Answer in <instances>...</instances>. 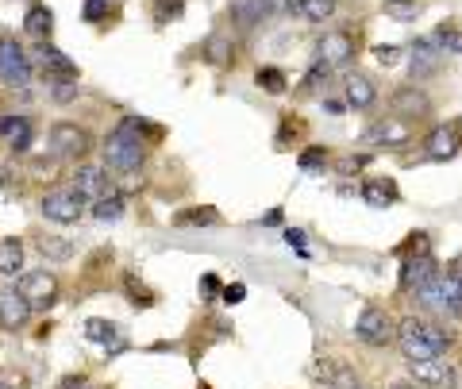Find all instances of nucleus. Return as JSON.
<instances>
[{
	"mask_svg": "<svg viewBox=\"0 0 462 389\" xmlns=\"http://www.w3.org/2000/svg\"><path fill=\"white\" fill-rule=\"evenodd\" d=\"M397 347L409 363H428V358H439L451 347V336L443 328L420 320V316H404L397 324Z\"/></svg>",
	"mask_w": 462,
	"mask_h": 389,
	"instance_id": "nucleus-1",
	"label": "nucleus"
},
{
	"mask_svg": "<svg viewBox=\"0 0 462 389\" xmlns=\"http://www.w3.org/2000/svg\"><path fill=\"white\" fill-rule=\"evenodd\" d=\"M143 124L139 116L120 120V127H112V135L105 139V158L116 174H135V170L147 162V143H143Z\"/></svg>",
	"mask_w": 462,
	"mask_h": 389,
	"instance_id": "nucleus-2",
	"label": "nucleus"
},
{
	"mask_svg": "<svg viewBox=\"0 0 462 389\" xmlns=\"http://www.w3.org/2000/svg\"><path fill=\"white\" fill-rule=\"evenodd\" d=\"M416 297H420V305H424V309L462 316V266L439 270L436 278H431Z\"/></svg>",
	"mask_w": 462,
	"mask_h": 389,
	"instance_id": "nucleus-3",
	"label": "nucleus"
},
{
	"mask_svg": "<svg viewBox=\"0 0 462 389\" xmlns=\"http://www.w3.org/2000/svg\"><path fill=\"white\" fill-rule=\"evenodd\" d=\"M355 336L366 347H385V343H397V324L389 320V312L378 305H366L355 320Z\"/></svg>",
	"mask_w": 462,
	"mask_h": 389,
	"instance_id": "nucleus-4",
	"label": "nucleus"
},
{
	"mask_svg": "<svg viewBox=\"0 0 462 389\" xmlns=\"http://www.w3.org/2000/svg\"><path fill=\"white\" fill-rule=\"evenodd\" d=\"M0 81L20 93L27 89V81H32V59H27V51L12 35L0 39Z\"/></svg>",
	"mask_w": 462,
	"mask_h": 389,
	"instance_id": "nucleus-5",
	"label": "nucleus"
},
{
	"mask_svg": "<svg viewBox=\"0 0 462 389\" xmlns=\"http://www.w3.org/2000/svg\"><path fill=\"white\" fill-rule=\"evenodd\" d=\"M278 12H289V0H231L227 20L239 27V32H251L266 16H278Z\"/></svg>",
	"mask_w": 462,
	"mask_h": 389,
	"instance_id": "nucleus-6",
	"label": "nucleus"
},
{
	"mask_svg": "<svg viewBox=\"0 0 462 389\" xmlns=\"http://www.w3.org/2000/svg\"><path fill=\"white\" fill-rule=\"evenodd\" d=\"M355 54H358V42L351 32H328L320 42H316V66H324V69L346 66Z\"/></svg>",
	"mask_w": 462,
	"mask_h": 389,
	"instance_id": "nucleus-7",
	"label": "nucleus"
},
{
	"mask_svg": "<svg viewBox=\"0 0 462 389\" xmlns=\"http://www.w3.org/2000/svg\"><path fill=\"white\" fill-rule=\"evenodd\" d=\"M51 151L58 158H85L93 151V135L78 124H54L51 127Z\"/></svg>",
	"mask_w": 462,
	"mask_h": 389,
	"instance_id": "nucleus-8",
	"label": "nucleus"
},
{
	"mask_svg": "<svg viewBox=\"0 0 462 389\" xmlns=\"http://www.w3.org/2000/svg\"><path fill=\"white\" fill-rule=\"evenodd\" d=\"M69 190H74L81 200H93V205L97 200H105V197H116L105 166H78L74 178H69Z\"/></svg>",
	"mask_w": 462,
	"mask_h": 389,
	"instance_id": "nucleus-9",
	"label": "nucleus"
},
{
	"mask_svg": "<svg viewBox=\"0 0 462 389\" xmlns=\"http://www.w3.org/2000/svg\"><path fill=\"white\" fill-rule=\"evenodd\" d=\"M16 290L23 293V301L32 309H47L58 301V278L51 270H32V273H23V278L16 282Z\"/></svg>",
	"mask_w": 462,
	"mask_h": 389,
	"instance_id": "nucleus-10",
	"label": "nucleus"
},
{
	"mask_svg": "<svg viewBox=\"0 0 462 389\" xmlns=\"http://www.w3.org/2000/svg\"><path fill=\"white\" fill-rule=\"evenodd\" d=\"M42 216H47V220H54V224H78L81 220V212H85V200L69 190H51L47 197H42Z\"/></svg>",
	"mask_w": 462,
	"mask_h": 389,
	"instance_id": "nucleus-11",
	"label": "nucleus"
},
{
	"mask_svg": "<svg viewBox=\"0 0 462 389\" xmlns=\"http://www.w3.org/2000/svg\"><path fill=\"white\" fill-rule=\"evenodd\" d=\"M436 273H439V266H436V258L431 255H404L397 285H401V293H420Z\"/></svg>",
	"mask_w": 462,
	"mask_h": 389,
	"instance_id": "nucleus-12",
	"label": "nucleus"
},
{
	"mask_svg": "<svg viewBox=\"0 0 462 389\" xmlns=\"http://www.w3.org/2000/svg\"><path fill=\"white\" fill-rule=\"evenodd\" d=\"M35 59H39V69H42L47 81H78V62L69 59V54H62L58 47H51V42H39Z\"/></svg>",
	"mask_w": 462,
	"mask_h": 389,
	"instance_id": "nucleus-13",
	"label": "nucleus"
},
{
	"mask_svg": "<svg viewBox=\"0 0 462 389\" xmlns=\"http://www.w3.org/2000/svg\"><path fill=\"white\" fill-rule=\"evenodd\" d=\"M409 374L412 382L420 385H436V389H451L458 382V370L451 363H443V358H428V363H409Z\"/></svg>",
	"mask_w": 462,
	"mask_h": 389,
	"instance_id": "nucleus-14",
	"label": "nucleus"
},
{
	"mask_svg": "<svg viewBox=\"0 0 462 389\" xmlns=\"http://www.w3.org/2000/svg\"><path fill=\"white\" fill-rule=\"evenodd\" d=\"M32 316V305L23 301L20 290H0V328L5 331H20Z\"/></svg>",
	"mask_w": 462,
	"mask_h": 389,
	"instance_id": "nucleus-15",
	"label": "nucleus"
},
{
	"mask_svg": "<svg viewBox=\"0 0 462 389\" xmlns=\"http://www.w3.org/2000/svg\"><path fill=\"white\" fill-rule=\"evenodd\" d=\"M0 139H5L12 151H27L35 139V124L27 116H0Z\"/></svg>",
	"mask_w": 462,
	"mask_h": 389,
	"instance_id": "nucleus-16",
	"label": "nucleus"
},
{
	"mask_svg": "<svg viewBox=\"0 0 462 389\" xmlns=\"http://www.w3.org/2000/svg\"><path fill=\"white\" fill-rule=\"evenodd\" d=\"M366 139H370V143H385V147H404V143L412 139V127H409V120L393 116V120L374 124L370 132H366Z\"/></svg>",
	"mask_w": 462,
	"mask_h": 389,
	"instance_id": "nucleus-17",
	"label": "nucleus"
},
{
	"mask_svg": "<svg viewBox=\"0 0 462 389\" xmlns=\"http://www.w3.org/2000/svg\"><path fill=\"white\" fill-rule=\"evenodd\" d=\"M343 93H346V105L351 108H370L374 100H378V85H374V78H366V74H346Z\"/></svg>",
	"mask_w": 462,
	"mask_h": 389,
	"instance_id": "nucleus-18",
	"label": "nucleus"
},
{
	"mask_svg": "<svg viewBox=\"0 0 462 389\" xmlns=\"http://www.w3.org/2000/svg\"><path fill=\"white\" fill-rule=\"evenodd\" d=\"M424 147H428V158H431V162H447V158H455L458 154V135L451 132V127H431V135H428V143H424Z\"/></svg>",
	"mask_w": 462,
	"mask_h": 389,
	"instance_id": "nucleus-19",
	"label": "nucleus"
},
{
	"mask_svg": "<svg viewBox=\"0 0 462 389\" xmlns=\"http://www.w3.org/2000/svg\"><path fill=\"white\" fill-rule=\"evenodd\" d=\"M439 59H443V54L436 51V42H431V39H416V47H412V78H431L439 69Z\"/></svg>",
	"mask_w": 462,
	"mask_h": 389,
	"instance_id": "nucleus-20",
	"label": "nucleus"
},
{
	"mask_svg": "<svg viewBox=\"0 0 462 389\" xmlns=\"http://www.w3.org/2000/svg\"><path fill=\"white\" fill-rule=\"evenodd\" d=\"M23 32L39 39V42H51V32H54V12L47 5H32L23 16Z\"/></svg>",
	"mask_w": 462,
	"mask_h": 389,
	"instance_id": "nucleus-21",
	"label": "nucleus"
},
{
	"mask_svg": "<svg viewBox=\"0 0 462 389\" xmlns=\"http://www.w3.org/2000/svg\"><path fill=\"white\" fill-rule=\"evenodd\" d=\"M85 336H89V343H97V347H108V351H120L124 347L120 328H116L112 320H100V316L85 320Z\"/></svg>",
	"mask_w": 462,
	"mask_h": 389,
	"instance_id": "nucleus-22",
	"label": "nucleus"
},
{
	"mask_svg": "<svg viewBox=\"0 0 462 389\" xmlns=\"http://www.w3.org/2000/svg\"><path fill=\"white\" fill-rule=\"evenodd\" d=\"M393 108H397V116H424L428 112V97L420 89H412V85H404V89L393 93Z\"/></svg>",
	"mask_w": 462,
	"mask_h": 389,
	"instance_id": "nucleus-23",
	"label": "nucleus"
},
{
	"mask_svg": "<svg viewBox=\"0 0 462 389\" xmlns=\"http://www.w3.org/2000/svg\"><path fill=\"white\" fill-rule=\"evenodd\" d=\"M205 59H208L212 66H231V62H236V47H231V35H224V32L208 35V39H205Z\"/></svg>",
	"mask_w": 462,
	"mask_h": 389,
	"instance_id": "nucleus-24",
	"label": "nucleus"
},
{
	"mask_svg": "<svg viewBox=\"0 0 462 389\" xmlns=\"http://www.w3.org/2000/svg\"><path fill=\"white\" fill-rule=\"evenodd\" d=\"M363 197H366V205H374V208H389L397 200V185L389 178H374V181L363 185Z\"/></svg>",
	"mask_w": 462,
	"mask_h": 389,
	"instance_id": "nucleus-25",
	"label": "nucleus"
},
{
	"mask_svg": "<svg viewBox=\"0 0 462 389\" xmlns=\"http://www.w3.org/2000/svg\"><path fill=\"white\" fill-rule=\"evenodd\" d=\"M289 12H300L312 23H324L336 12V0H289Z\"/></svg>",
	"mask_w": 462,
	"mask_h": 389,
	"instance_id": "nucleus-26",
	"label": "nucleus"
},
{
	"mask_svg": "<svg viewBox=\"0 0 462 389\" xmlns=\"http://www.w3.org/2000/svg\"><path fill=\"white\" fill-rule=\"evenodd\" d=\"M20 266H23V243L0 239V273H20Z\"/></svg>",
	"mask_w": 462,
	"mask_h": 389,
	"instance_id": "nucleus-27",
	"label": "nucleus"
},
{
	"mask_svg": "<svg viewBox=\"0 0 462 389\" xmlns=\"http://www.w3.org/2000/svg\"><path fill=\"white\" fill-rule=\"evenodd\" d=\"M431 42H436L439 51H447V54H458V59H462V32H458V27H451V23H439V32L431 35Z\"/></svg>",
	"mask_w": 462,
	"mask_h": 389,
	"instance_id": "nucleus-28",
	"label": "nucleus"
},
{
	"mask_svg": "<svg viewBox=\"0 0 462 389\" xmlns=\"http://www.w3.org/2000/svg\"><path fill=\"white\" fill-rule=\"evenodd\" d=\"M93 216H97L100 224H116V220H120V216H124V200H120V193H116V197H105V200H97V205H93Z\"/></svg>",
	"mask_w": 462,
	"mask_h": 389,
	"instance_id": "nucleus-29",
	"label": "nucleus"
},
{
	"mask_svg": "<svg viewBox=\"0 0 462 389\" xmlns=\"http://www.w3.org/2000/svg\"><path fill=\"white\" fill-rule=\"evenodd\" d=\"M258 85H263L266 93H285V89H289L285 74H282V69H273V66H263V69H258Z\"/></svg>",
	"mask_w": 462,
	"mask_h": 389,
	"instance_id": "nucleus-30",
	"label": "nucleus"
},
{
	"mask_svg": "<svg viewBox=\"0 0 462 389\" xmlns=\"http://www.w3.org/2000/svg\"><path fill=\"white\" fill-rule=\"evenodd\" d=\"M420 0H385V12L389 16H397V20H416L420 16Z\"/></svg>",
	"mask_w": 462,
	"mask_h": 389,
	"instance_id": "nucleus-31",
	"label": "nucleus"
},
{
	"mask_svg": "<svg viewBox=\"0 0 462 389\" xmlns=\"http://www.w3.org/2000/svg\"><path fill=\"white\" fill-rule=\"evenodd\" d=\"M178 224L181 227H189V224H220V212L216 208H189V212L178 216Z\"/></svg>",
	"mask_w": 462,
	"mask_h": 389,
	"instance_id": "nucleus-32",
	"label": "nucleus"
},
{
	"mask_svg": "<svg viewBox=\"0 0 462 389\" xmlns=\"http://www.w3.org/2000/svg\"><path fill=\"white\" fill-rule=\"evenodd\" d=\"M81 16L89 20V23H100V20H108V16H112V0H85Z\"/></svg>",
	"mask_w": 462,
	"mask_h": 389,
	"instance_id": "nucleus-33",
	"label": "nucleus"
},
{
	"mask_svg": "<svg viewBox=\"0 0 462 389\" xmlns=\"http://www.w3.org/2000/svg\"><path fill=\"white\" fill-rule=\"evenodd\" d=\"M39 251H42V255H51V258H58V263H66V258L74 255V247H69L66 239H42V243H39Z\"/></svg>",
	"mask_w": 462,
	"mask_h": 389,
	"instance_id": "nucleus-34",
	"label": "nucleus"
},
{
	"mask_svg": "<svg viewBox=\"0 0 462 389\" xmlns=\"http://www.w3.org/2000/svg\"><path fill=\"white\" fill-rule=\"evenodd\" d=\"M366 166H370V154H346L336 162L339 174H358V170H366Z\"/></svg>",
	"mask_w": 462,
	"mask_h": 389,
	"instance_id": "nucleus-35",
	"label": "nucleus"
},
{
	"mask_svg": "<svg viewBox=\"0 0 462 389\" xmlns=\"http://www.w3.org/2000/svg\"><path fill=\"white\" fill-rule=\"evenodd\" d=\"M328 166V151L324 147H309L300 154V170H324Z\"/></svg>",
	"mask_w": 462,
	"mask_h": 389,
	"instance_id": "nucleus-36",
	"label": "nucleus"
},
{
	"mask_svg": "<svg viewBox=\"0 0 462 389\" xmlns=\"http://www.w3.org/2000/svg\"><path fill=\"white\" fill-rule=\"evenodd\" d=\"M81 89H78V81H54V100H58V105H69V100H74Z\"/></svg>",
	"mask_w": 462,
	"mask_h": 389,
	"instance_id": "nucleus-37",
	"label": "nucleus"
},
{
	"mask_svg": "<svg viewBox=\"0 0 462 389\" xmlns=\"http://www.w3.org/2000/svg\"><path fill=\"white\" fill-rule=\"evenodd\" d=\"M124 285H127V293H132L135 301H143V305H151L154 301L147 290H143V282H135V273H124Z\"/></svg>",
	"mask_w": 462,
	"mask_h": 389,
	"instance_id": "nucleus-38",
	"label": "nucleus"
},
{
	"mask_svg": "<svg viewBox=\"0 0 462 389\" xmlns=\"http://www.w3.org/2000/svg\"><path fill=\"white\" fill-rule=\"evenodd\" d=\"M181 0H162V5H158V12H154V16H158V23H166L170 16H181Z\"/></svg>",
	"mask_w": 462,
	"mask_h": 389,
	"instance_id": "nucleus-39",
	"label": "nucleus"
},
{
	"mask_svg": "<svg viewBox=\"0 0 462 389\" xmlns=\"http://www.w3.org/2000/svg\"><path fill=\"white\" fill-rule=\"evenodd\" d=\"M401 54H404L401 47H378V51H374V59H378L382 66H397V62H401Z\"/></svg>",
	"mask_w": 462,
	"mask_h": 389,
	"instance_id": "nucleus-40",
	"label": "nucleus"
},
{
	"mask_svg": "<svg viewBox=\"0 0 462 389\" xmlns=\"http://www.w3.org/2000/svg\"><path fill=\"white\" fill-rule=\"evenodd\" d=\"M243 297H247V285H224V301H227V305H239Z\"/></svg>",
	"mask_w": 462,
	"mask_h": 389,
	"instance_id": "nucleus-41",
	"label": "nucleus"
},
{
	"mask_svg": "<svg viewBox=\"0 0 462 389\" xmlns=\"http://www.w3.org/2000/svg\"><path fill=\"white\" fill-rule=\"evenodd\" d=\"M58 389H97V385H93L89 378H85V374H74V378H66Z\"/></svg>",
	"mask_w": 462,
	"mask_h": 389,
	"instance_id": "nucleus-42",
	"label": "nucleus"
},
{
	"mask_svg": "<svg viewBox=\"0 0 462 389\" xmlns=\"http://www.w3.org/2000/svg\"><path fill=\"white\" fill-rule=\"evenodd\" d=\"M216 290H220V282H216L212 273H205V282H200V293H205V297H216Z\"/></svg>",
	"mask_w": 462,
	"mask_h": 389,
	"instance_id": "nucleus-43",
	"label": "nucleus"
},
{
	"mask_svg": "<svg viewBox=\"0 0 462 389\" xmlns=\"http://www.w3.org/2000/svg\"><path fill=\"white\" fill-rule=\"evenodd\" d=\"M285 239L293 243V247H305V232H285Z\"/></svg>",
	"mask_w": 462,
	"mask_h": 389,
	"instance_id": "nucleus-44",
	"label": "nucleus"
},
{
	"mask_svg": "<svg viewBox=\"0 0 462 389\" xmlns=\"http://www.w3.org/2000/svg\"><path fill=\"white\" fill-rule=\"evenodd\" d=\"M451 132H455V135H458V143H462V116H458V120L451 124Z\"/></svg>",
	"mask_w": 462,
	"mask_h": 389,
	"instance_id": "nucleus-45",
	"label": "nucleus"
},
{
	"mask_svg": "<svg viewBox=\"0 0 462 389\" xmlns=\"http://www.w3.org/2000/svg\"><path fill=\"white\" fill-rule=\"evenodd\" d=\"M393 389H416V382H401V385H393Z\"/></svg>",
	"mask_w": 462,
	"mask_h": 389,
	"instance_id": "nucleus-46",
	"label": "nucleus"
},
{
	"mask_svg": "<svg viewBox=\"0 0 462 389\" xmlns=\"http://www.w3.org/2000/svg\"><path fill=\"white\" fill-rule=\"evenodd\" d=\"M0 389H12V385H5V382H0Z\"/></svg>",
	"mask_w": 462,
	"mask_h": 389,
	"instance_id": "nucleus-47",
	"label": "nucleus"
},
{
	"mask_svg": "<svg viewBox=\"0 0 462 389\" xmlns=\"http://www.w3.org/2000/svg\"><path fill=\"white\" fill-rule=\"evenodd\" d=\"M355 389H363V385H355Z\"/></svg>",
	"mask_w": 462,
	"mask_h": 389,
	"instance_id": "nucleus-48",
	"label": "nucleus"
}]
</instances>
